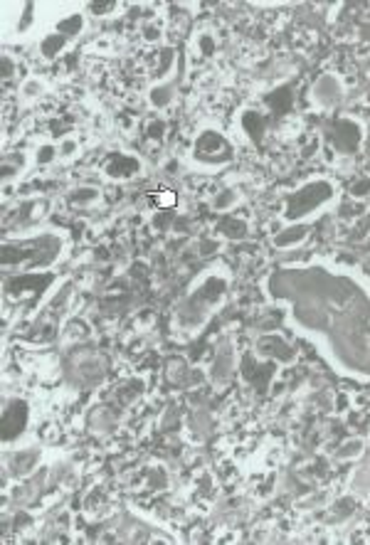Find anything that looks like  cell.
I'll use <instances>...</instances> for the list:
<instances>
[{
	"instance_id": "obj_8",
	"label": "cell",
	"mask_w": 370,
	"mask_h": 545,
	"mask_svg": "<svg viewBox=\"0 0 370 545\" xmlns=\"http://www.w3.org/2000/svg\"><path fill=\"white\" fill-rule=\"evenodd\" d=\"M267 104H269V106H272L277 114L289 111V109H292V86H282V89L272 91V94H269V99H267Z\"/></svg>"
},
{
	"instance_id": "obj_18",
	"label": "cell",
	"mask_w": 370,
	"mask_h": 545,
	"mask_svg": "<svg viewBox=\"0 0 370 545\" xmlns=\"http://www.w3.org/2000/svg\"><path fill=\"white\" fill-rule=\"evenodd\" d=\"M148 134H150V136H153V138H158V136H160V134H163V124H160V121H155V124H150V126H148Z\"/></svg>"
},
{
	"instance_id": "obj_10",
	"label": "cell",
	"mask_w": 370,
	"mask_h": 545,
	"mask_svg": "<svg viewBox=\"0 0 370 545\" xmlns=\"http://www.w3.org/2000/svg\"><path fill=\"white\" fill-rule=\"evenodd\" d=\"M220 232H224L227 237L239 239V237H244V225H242L239 220H224L220 225Z\"/></svg>"
},
{
	"instance_id": "obj_6",
	"label": "cell",
	"mask_w": 370,
	"mask_h": 545,
	"mask_svg": "<svg viewBox=\"0 0 370 545\" xmlns=\"http://www.w3.org/2000/svg\"><path fill=\"white\" fill-rule=\"evenodd\" d=\"M106 175L109 178H129V175H134L136 170H139V160L136 158H131V156H121V153H116V156H111L109 160H106Z\"/></svg>"
},
{
	"instance_id": "obj_5",
	"label": "cell",
	"mask_w": 370,
	"mask_h": 545,
	"mask_svg": "<svg viewBox=\"0 0 370 545\" xmlns=\"http://www.w3.org/2000/svg\"><path fill=\"white\" fill-rule=\"evenodd\" d=\"M331 141L341 148V151H356L358 148V141H361V131L356 124L351 121H338L333 124L331 129Z\"/></svg>"
},
{
	"instance_id": "obj_20",
	"label": "cell",
	"mask_w": 370,
	"mask_h": 545,
	"mask_svg": "<svg viewBox=\"0 0 370 545\" xmlns=\"http://www.w3.org/2000/svg\"><path fill=\"white\" fill-rule=\"evenodd\" d=\"M222 195H224V198L215 200V205H218V207H224V205L229 203V200H234V195H232V193H222Z\"/></svg>"
},
{
	"instance_id": "obj_17",
	"label": "cell",
	"mask_w": 370,
	"mask_h": 545,
	"mask_svg": "<svg viewBox=\"0 0 370 545\" xmlns=\"http://www.w3.org/2000/svg\"><path fill=\"white\" fill-rule=\"evenodd\" d=\"M370 190V180H361L358 185H353V190H351V195H356V198H361V195H366Z\"/></svg>"
},
{
	"instance_id": "obj_3",
	"label": "cell",
	"mask_w": 370,
	"mask_h": 545,
	"mask_svg": "<svg viewBox=\"0 0 370 545\" xmlns=\"http://www.w3.org/2000/svg\"><path fill=\"white\" fill-rule=\"evenodd\" d=\"M25 422H27V407L25 402L15 400L10 402L5 412H2V439H12V437H20L22 429H25Z\"/></svg>"
},
{
	"instance_id": "obj_15",
	"label": "cell",
	"mask_w": 370,
	"mask_h": 545,
	"mask_svg": "<svg viewBox=\"0 0 370 545\" xmlns=\"http://www.w3.org/2000/svg\"><path fill=\"white\" fill-rule=\"evenodd\" d=\"M155 205H160V207H170V205H175V195H173L170 190H163V193L155 195Z\"/></svg>"
},
{
	"instance_id": "obj_1",
	"label": "cell",
	"mask_w": 370,
	"mask_h": 545,
	"mask_svg": "<svg viewBox=\"0 0 370 545\" xmlns=\"http://www.w3.org/2000/svg\"><path fill=\"white\" fill-rule=\"evenodd\" d=\"M60 252V239L57 237H37L32 242H20L15 247L5 244L2 247V262L5 264H22V262H30V264H47L57 257Z\"/></svg>"
},
{
	"instance_id": "obj_2",
	"label": "cell",
	"mask_w": 370,
	"mask_h": 545,
	"mask_svg": "<svg viewBox=\"0 0 370 545\" xmlns=\"http://www.w3.org/2000/svg\"><path fill=\"white\" fill-rule=\"evenodd\" d=\"M331 193H333V190H331V185H328V183H323V180H318V183H311V185L301 188L296 195H292V200H289L287 217H289V220L303 217L306 212H311L313 207H318L323 200H328V198H331Z\"/></svg>"
},
{
	"instance_id": "obj_7",
	"label": "cell",
	"mask_w": 370,
	"mask_h": 545,
	"mask_svg": "<svg viewBox=\"0 0 370 545\" xmlns=\"http://www.w3.org/2000/svg\"><path fill=\"white\" fill-rule=\"evenodd\" d=\"M50 279L52 276H32V274H25V276H17V279H12L10 284H7V291L12 294V296H20L22 291H25V286L30 289V291H42L47 284H50Z\"/></svg>"
},
{
	"instance_id": "obj_21",
	"label": "cell",
	"mask_w": 370,
	"mask_h": 545,
	"mask_svg": "<svg viewBox=\"0 0 370 545\" xmlns=\"http://www.w3.org/2000/svg\"><path fill=\"white\" fill-rule=\"evenodd\" d=\"M52 153H55L52 148H42V151H40V163H45V160H50V156H52Z\"/></svg>"
},
{
	"instance_id": "obj_19",
	"label": "cell",
	"mask_w": 370,
	"mask_h": 545,
	"mask_svg": "<svg viewBox=\"0 0 370 545\" xmlns=\"http://www.w3.org/2000/svg\"><path fill=\"white\" fill-rule=\"evenodd\" d=\"M114 5H91V12L94 15H104V12H111Z\"/></svg>"
},
{
	"instance_id": "obj_11",
	"label": "cell",
	"mask_w": 370,
	"mask_h": 545,
	"mask_svg": "<svg viewBox=\"0 0 370 545\" xmlns=\"http://www.w3.org/2000/svg\"><path fill=\"white\" fill-rule=\"evenodd\" d=\"M262 126H264V121H262V116L259 114H244V129L252 134L254 138H259V134H262Z\"/></svg>"
},
{
	"instance_id": "obj_14",
	"label": "cell",
	"mask_w": 370,
	"mask_h": 545,
	"mask_svg": "<svg viewBox=\"0 0 370 545\" xmlns=\"http://www.w3.org/2000/svg\"><path fill=\"white\" fill-rule=\"evenodd\" d=\"M79 30H81V17L79 15H72L70 20L60 22V32H79Z\"/></svg>"
},
{
	"instance_id": "obj_4",
	"label": "cell",
	"mask_w": 370,
	"mask_h": 545,
	"mask_svg": "<svg viewBox=\"0 0 370 545\" xmlns=\"http://www.w3.org/2000/svg\"><path fill=\"white\" fill-rule=\"evenodd\" d=\"M198 156L205 158V160L220 163L224 158H229V146H227V141H224L220 134L208 131V134H203L200 141H198Z\"/></svg>"
},
{
	"instance_id": "obj_16",
	"label": "cell",
	"mask_w": 370,
	"mask_h": 545,
	"mask_svg": "<svg viewBox=\"0 0 370 545\" xmlns=\"http://www.w3.org/2000/svg\"><path fill=\"white\" fill-rule=\"evenodd\" d=\"M165 94H168V89H155V91L150 94V101H153V104H158V106H163V104L168 101V96H165Z\"/></svg>"
},
{
	"instance_id": "obj_9",
	"label": "cell",
	"mask_w": 370,
	"mask_h": 545,
	"mask_svg": "<svg viewBox=\"0 0 370 545\" xmlns=\"http://www.w3.org/2000/svg\"><path fill=\"white\" fill-rule=\"evenodd\" d=\"M62 47H65V35H50V37L42 42V55H45V57H55Z\"/></svg>"
},
{
	"instance_id": "obj_12",
	"label": "cell",
	"mask_w": 370,
	"mask_h": 545,
	"mask_svg": "<svg viewBox=\"0 0 370 545\" xmlns=\"http://www.w3.org/2000/svg\"><path fill=\"white\" fill-rule=\"evenodd\" d=\"M303 234H306V227H294V230H287V232H282V237H277V244L287 247V244H292V242L303 239Z\"/></svg>"
},
{
	"instance_id": "obj_13",
	"label": "cell",
	"mask_w": 370,
	"mask_h": 545,
	"mask_svg": "<svg viewBox=\"0 0 370 545\" xmlns=\"http://www.w3.org/2000/svg\"><path fill=\"white\" fill-rule=\"evenodd\" d=\"M96 198V190H91V188H79V190H74L72 193V200L74 205H79V203H89V200H94Z\"/></svg>"
}]
</instances>
